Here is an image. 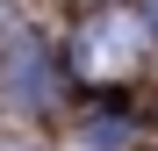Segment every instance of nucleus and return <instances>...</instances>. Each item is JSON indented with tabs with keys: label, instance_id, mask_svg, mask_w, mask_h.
Returning <instances> with one entry per match:
<instances>
[{
	"label": "nucleus",
	"instance_id": "f257e3e1",
	"mask_svg": "<svg viewBox=\"0 0 158 151\" xmlns=\"http://www.w3.org/2000/svg\"><path fill=\"white\" fill-rule=\"evenodd\" d=\"M144 50H151V22L129 15V7H108V15L86 22V36H79V72H86V79H122Z\"/></svg>",
	"mask_w": 158,
	"mask_h": 151
},
{
	"label": "nucleus",
	"instance_id": "f03ea898",
	"mask_svg": "<svg viewBox=\"0 0 158 151\" xmlns=\"http://www.w3.org/2000/svg\"><path fill=\"white\" fill-rule=\"evenodd\" d=\"M0 79H7V94H15V101H43V94H50L43 43H36V36H15V43H7V65H0Z\"/></svg>",
	"mask_w": 158,
	"mask_h": 151
}]
</instances>
